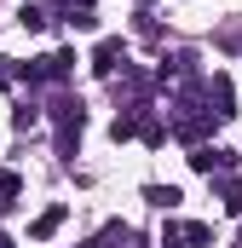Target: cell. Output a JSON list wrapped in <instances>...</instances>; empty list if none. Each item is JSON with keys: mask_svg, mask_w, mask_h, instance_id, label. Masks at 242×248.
<instances>
[{"mask_svg": "<svg viewBox=\"0 0 242 248\" xmlns=\"http://www.w3.org/2000/svg\"><path fill=\"white\" fill-rule=\"evenodd\" d=\"M179 237H184V243H196V248H208V243H213V231H208V225H184Z\"/></svg>", "mask_w": 242, "mask_h": 248, "instance_id": "52a82bcc", "label": "cell"}, {"mask_svg": "<svg viewBox=\"0 0 242 248\" xmlns=\"http://www.w3.org/2000/svg\"><path fill=\"white\" fill-rule=\"evenodd\" d=\"M17 23H23V29H46V12H41V6H23Z\"/></svg>", "mask_w": 242, "mask_h": 248, "instance_id": "8992f818", "label": "cell"}, {"mask_svg": "<svg viewBox=\"0 0 242 248\" xmlns=\"http://www.w3.org/2000/svg\"><path fill=\"white\" fill-rule=\"evenodd\" d=\"M63 214H69L63 202H52L46 214H35V219H29V237H52V231H58V225H63Z\"/></svg>", "mask_w": 242, "mask_h": 248, "instance_id": "6da1fadb", "label": "cell"}, {"mask_svg": "<svg viewBox=\"0 0 242 248\" xmlns=\"http://www.w3.org/2000/svg\"><path fill=\"white\" fill-rule=\"evenodd\" d=\"M17 190H23V179H17V173H0V196H6V202H12Z\"/></svg>", "mask_w": 242, "mask_h": 248, "instance_id": "ba28073f", "label": "cell"}, {"mask_svg": "<svg viewBox=\"0 0 242 248\" xmlns=\"http://www.w3.org/2000/svg\"><path fill=\"white\" fill-rule=\"evenodd\" d=\"M190 168H196V173H213V168H231V150H208V144H202V150L190 156Z\"/></svg>", "mask_w": 242, "mask_h": 248, "instance_id": "3957f363", "label": "cell"}, {"mask_svg": "<svg viewBox=\"0 0 242 248\" xmlns=\"http://www.w3.org/2000/svg\"><path fill=\"white\" fill-rule=\"evenodd\" d=\"M208 98H213V116H237V110H231V81H225V75H213Z\"/></svg>", "mask_w": 242, "mask_h": 248, "instance_id": "277c9868", "label": "cell"}, {"mask_svg": "<svg viewBox=\"0 0 242 248\" xmlns=\"http://www.w3.org/2000/svg\"><path fill=\"white\" fill-rule=\"evenodd\" d=\"M116 58H127V46H121V41H104V46L92 52V69H98V75H116Z\"/></svg>", "mask_w": 242, "mask_h": 248, "instance_id": "7a4b0ae2", "label": "cell"}, {"mask_svg": "<svg viewBox=\"0 0 242 248\" xmlns=\"http://www.w3.org/2000/svg\"><path fill=\"white\" fill-rule=\"evenodd\" d=\"M133 127H138V116H116V127H110V133H116V139H133Z\"/></svg>", "mask_w": 242, "mask_h": 248, "instance_id": "9c48e42d", "label": "cell"}, {"mask_svg": "<svg viewBox=\"0 0 242 248\" xmlns=\"http://www.w3.org/2000/svg\"><path fill=\"white\" fill-rule=\"evenodd\" d=\"M144 202H150V208H173L179 190H173V185H144Z\"/></svg>", "mask_w": 242, "mask_h": 248, "instance_id": "5b68a950", "label": "cell"}]
</instances>
